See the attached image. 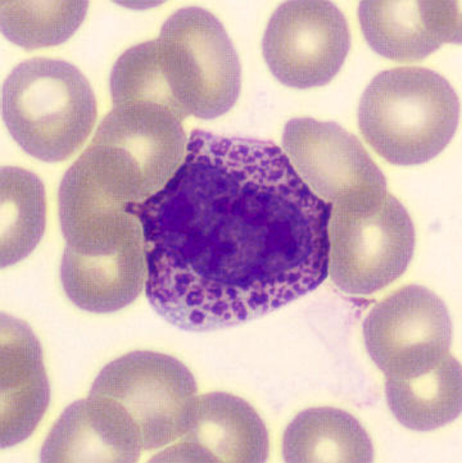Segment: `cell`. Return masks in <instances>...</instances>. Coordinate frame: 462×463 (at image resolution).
I'll return each mask as SVG.
<instances>
[{
	"label": "cell",
	"mask_w": 462,
	"mask_h": 463,
	"mask_svg": "<svg viewBox=\"0 0 462 463\" xmlns=\"http://www.w3.org/2000/svg\"><path fill=\"white\" fill-rule=\"evenodd\" d=\"M127 208L143 229L146 299L184 331L257 320L329 275L333 204L268 140L194 130L176 173Z\"/></svg>",
	"instance_id": "obj_1"
},
{
	"label": "cell",
	"mask_w": 462,
	"mask_h": 463,
	"mask_svg": "<svg viewBox=\"0 0 462 463\" xmlns=\"http://www.w3.org/2000/svg\"><path fill=\"white\" fill-rule=\"evenodd\" d=\"M240 87V58L225 27L200 7L179 9L157 39L127 49L111 72L113 106L156 103L182 121L225 115Z\"/></svg>",
	"instance_id": "obj_2"
},
{
	"label": "cell",
	"mask_w": 462,
	"mask_h": 463,
	"mask_svg": "<svg viewBox=\"0 0 462 463\" xmlns=\"http://www.w3.org/2000/svg\"><path fill=\"white\" fill-rule=\"evenodd\" d=\"M127 205L79 196L60 198L66 241L61 280L67 297L84 311H120L146 287L143 229Z\"/></svg>",
	"instance_id": "obj_3"
},
{
	"label": "cell",
	"mask_w": 462,
	"mask_h": 463,
	"mask_svg": "<svg viewBox=\"0 0 462 463\" xmlns=\"http://www.w3.org/2000/svg\"><path fill=\"white\" fill-rule=\"evenodd\" d=\"M460 100L443 76L422 67L381 72L361 98L359 126L367 144L391 165L436 158L457 130Z\"/></svg>",
	"instance_id": "obj_4"
},
{
	"label": "cell",
	"mask_w": 462,
	"mask_h": 463,
	"mask_svg": "<svg viewBox=\"0 0 462 463\" xmlns=\"http://www.w3.org/2000/svg\"><path fill=\"white\" fill-rule=\"evenodd\" d=\"M2 112L24 152L41 161L62 162L87 142L97 121V100L78 67L33 58L5 80Z\"/></svg>",
	"instance_id": "obj_5"
},
{
	"label": "cell",
	"mask_w": 462,
	"mask_h": 463,
	"mask_svg": "<svg viewBox=\"0 0 462 463\" xmlns=\"http://www.w3.org/2000/svg\"><path fill=\"white\" fill-rule=\"evenodd\" d=\"M327 235V274L350 296L384 289L405 274L414 256V223L390 193L363 207L333 205Z\"/></svg>",
	"instance_id": "obj_6"
},
{
	"label": "cell",
	"mask_w": 462,
	"mask_h": 463,
	"mask_svg": "<svg viewBox=\"0 0 462 463\" xmlns=\"http://www.w3.org/2000/svg\"><path fill=\"white\" fill-rule=\"evenodd\" d=\"M89 394L115 401L148 452L170 447L188 431L197 383L176 358L137 351L107 364Z\"/></svg>",
	"instance_id": "obj_7"
},
{
	"label": "cell",
	"mask_w": 462,
	"mask_h": 463,
	"mask_svg": "<svg viewBox=\"0 0 462 463\" xmlns=\"http://www.w3.org/2000/svg\"><path fill=\"white\" fill-rule=\"evenodd\" d=\"M367 354L391 379L421 375L449 354L452 321L433 291L409 285L379 302L363 322Z\"/></svg>",
	"instance_id": "obj_8"
},
{
	"label": "cell",
	"mask_w": 462,
	"mask_h": 463,
	"mask_svg": "<svg viewBox=\"0 0 462 463\" xmlns=\"http://www.w3.org/2000/svg\"><path fill=\"white\" fill-rule=\"evenodd\" d=\"M350 48L347 20L326 0L283 3L272 14L262 39L263 58L272 75L296 89L329 84Z\"/></svg>",
	"instance_id": "obj_9"
},
{
	"label": "cell",
	"mask_w": 462,
	"mask_h": 463,
	"mask_svg": "<svg viewBox=\"0 0 462 463\" xmlns=\"http://www.w3.org/2000/svg\"><path fill=\"white\" fill-rule=\"evenodd\" d=\"M283 149L306 185L327 203L363 207L388 193L384 175L360 140L335 122L290 119Z\"/></svg>",
	"instance_id": "obj_10"
},
{
	"label": "cell",
	"mask_w": 462,
	"mask_h": 463,
	"mask_svg": "<svg viewBox=\"0 0 462 463\" xmlns=\"http://www.w3.org/2000/svg\"><path fill=\"white\" fill-rule=\"evenodd\" d=\"M269 432L261 417L241 398L210 392L195 402L185 435L152 462H265Z\"/></svg>",
	"instance_id": "obj_11"
},
{
	"label": "cell",
	"mask_w": 462,
	"mask_h": 463,
	"mask_svg": "<svg viewBox=\"0 0 462 463\" xmlns=\"http://www.w3.org/2000/svg\"><path fill=\"white\" fill-rule=\"evenodd\" d=\"M460 2H361L363 36L376 53L401 63L418 62L446 43H461Z\"/></svg>",
	"instance_id": "obj_12"
},
{
	"label": "cell",
	"mask_w": 462,
	"mask_h": 463,
	"mask_svg": "<svg viewBox=\"0 0 462 463\" xmlns=\"http://www.w3.org/2000/svg\"><path fill=\"white\" fill-rule=\"evenodd\" d=\"M137 429L118 404L102 395L64 410L42 446V462H137L143 455Z\"/></svg>",
	"instance_id": "obj_13"
},
{
	"label": "cell",
	"mask_w": 462,
	"mask_h": 463,
	"mask_svg": "<svg viewBox=\"0 0 462 463\" xmlns=\"http://www.w3.org/2000/svg\"><path fill=\"white\" fill-rule=\"evenodd\" d=\"M42 346L26 322L2 315V448L30 437L49 406Z\"/></svg>",
	"instance_id": "obj_14"
},
{
	"label": "cell",
	"mask_w": 462,
	"mask_h": 463,
	"mask_svg": "<svg viewBox=\"0 0 462 463\" xmlns=\"http://www.w3.org/2000/svg\"><path fill=\"white\" fill-rule=\"evenodd\" d=\"M286 462H372L374 447L356 417L330 407L303 411L283 437Z\"/></svg>",
	"instance_id": "obj_15"
},
{
	"label": "cell",
	"mask_w": 462,
	"mask_h": 463,
	"mask_svg": "<svg viewBox=\"0 0 462 463\" xmlns=\"http://www.w3.org/2000/svg\"><path fill=\"white\" fill-rule=\"evenodd\" d=\"M461 366L451 354L421 375L385 382L388 406L397 421L415 431H431L461 415Z\"/></svg>",
	"instance_id": "obj_16"
},
{
	"label": "cell",
	"mask_w": 462,
	"mask_h": 463,
	"mask_svg": "<svg viewBox=\"0 0 462 463\" xmlns=\"http://www.w3.org/2000/svg\"><path fill=\"white\" fill-rule=\"evenodd\" d=\"M2 236L0 262L2 268L26 259L42 241L47 221V199L41 179L20 167H3Z\"/></svg>",
	"instance_id": "obj_17"
},
{
	"label": "cell",
	"mask_w": 462,
	"mask_h": 463,
	"mask_svg": "<svg viewBox=\"0 0 462 463\" xmlns=\"http://www.w3.org/2000/svg\"><path fill=\"white\" fill-rule=\"evenodd\" d=\"M0 23L5 38L26 49L62 44L80 27L88 2L0 3Z\"/></svg>",
	"instance_id": "obj_18"
}]
</instances>
